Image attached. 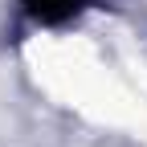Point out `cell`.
I'll return each mask as SVG.
<instances>
[{
	"instance_id": "cell-1",
	"label": "cell",
	"mask_w": 147,
	"mask_h": 147,
	"mask_svg": "<svg viewBox=\"0 0 147 147\" xmlns=\"http://www.w3.org/2000/svg\"><path fill=\"white\" fill-rule=\"evenodd\" d=\"M25 12L33 16V21H41V25H61L69 21L74 12H82L90 0H21Z\"/></svg>"
}]
</instances>
